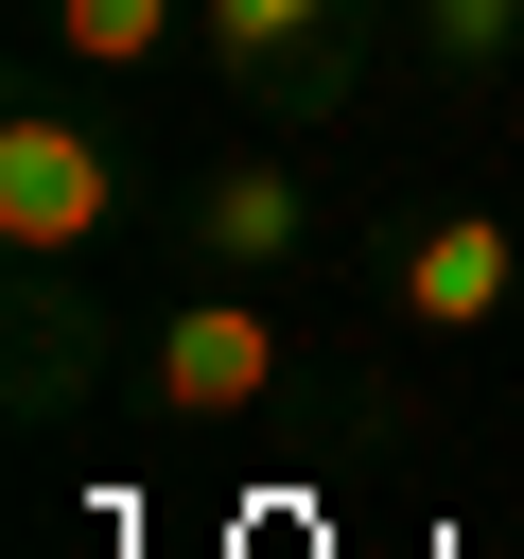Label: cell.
<instances>
[{"mask_svg":"<svg viewBox=\"0 0 524 559\" xmlns=\"http://www.w3.org/2000/svg\"><path fill=\"white\" fill-rule=\"evenodd\" d=\"M122 210H140V157L70 87H17L0 105V262H105Z\"/></svg>","mask_w":524,"mask_h":559,"instance_id":"1","label":"cell"},{"mask_svg":"<svg viewBox=\"0 0 524 559\" xmlns=\"http://www.w3.org/2000/svg\"><path fill=\"white\" fill-rule=\"evenodd\" d=\"M384 35H402V0H192V52H210L262 122H332Z\"/></svg>","mask_w":524,"mask_h":559,"instance_id":"2","label":"cell"},{"mask_svg":"<svg viewBox=\"0 0 524 559\" xmlns=\"http://www.w3.org/2000/svg\"><path fill=\"white\" fill-rule=\"evenodd\" d=\"M140 402H157V419H245V402H279V314H262V280H192V297H157V332H140Z\"/></svg>","mask_w":524,"mask_h":559,"instance_id":"3","label":"cell"},{"mask_svg":"<svg viewBox=\"0 0 524 559\" xmlns=\"http://www.w3.org/2000/svg\"><path fill=\"white\" fill-rule=\"evenodd\" d=\"M314 227H332V210H314L297 157H192V175H175V245H192V280H262V297H279V280L314 262Z\"/></svg>","mask_w":524,"mask_h":559,"instance_id":"4","label":"cell"},{"mask_svg":"<svg viewBox=\"0 0 524 559\" xmlns=\"http://www.w3.org/2000/svg\"><path fill=\"white\" fill-rule=\"evenodd\" d=\"M105 297H87V262H0V402L17 419H70L87 384H105Z\"/></svg>","mask_w":524,"mask_h":559,"instance_id":"5","label":"cell"},{"mask_svg":"<svg viewBox=\"0 0 524 559\" xmlns=\"http://www.w3.org/2000/svg\"><path fill=\"white\" fill-rule=\"evenodd\" d=\"M384 297H402V332H489L524 297V227L507 210H419L384 245Z\"/></svg>","mask_w":524,"mask_h":559,"instance_id":"6","label":"cell"},{"mask_svg":"<svg viewBox=\"0 0 524 559\" xmlns=\"http://www.w3.org/2000/svg\"><path fill=\"white\" fill-rule=\"evenodd\" d=\"M175 35H192V0H35V52H52L70 87H140Z\"/></svg>","mask_w":524,"mask_h":559,"instance_id":"7","label":"cell"},{"mask_svg":"<svg viewBox=\"0 0 524 559\" xmlns=\"http://www.w3.org/2000/svg\"><path fill=\"white\" fill-rule=\"evenodd\" d=\"M402 52L437 87H507L524 70V0H402Z\"/></svg>","mask_w":524,"mask_h":559,"instance_id":"8","label":"cell"}]
</instances>
